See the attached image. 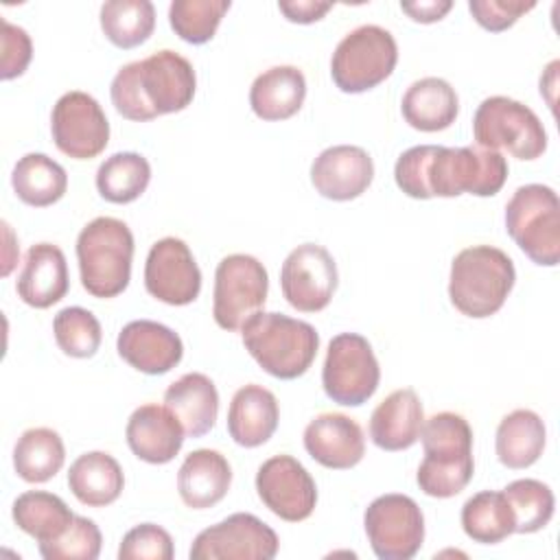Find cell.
<instances>
[{
	"mask_svg": "<svg viewBox=\"0 0 560 560\" xmlns=\"http://www.w3.org/2000/svg\"><path fill=\"white\" fill-rule=\"evenodd\" d=\"M398 188L411 199L492 197L508 179V160L481 147L418 144L400 153L394 166Z\"/></svg>",
	"mask_w": 560,
	"mask_h": 560,
	"instance_id": "obj_1",
	"label": "cell"
},
{
	"mask_svg": "<svg viewBox=\"0 0 560 560\" xmlns=\"http://www.w3.org/2000/svg\"><path fill=\"white\" fill-rule=\"evenodd\" d=\"M424 459L416 481L427 497L448 499L459 494L472 479V429L453 411H440L424 420L420 431Z\"/></svg>",
	"mask_w": 560,
	"mask_h": 560,
	"instance_id": "obj_2",
	"label": "cell"
},
{
	"mask_svg": "<svg viewBox=\"0 0 560 560\" xmlns=\"http://www.w3.org/2000/svg\"><path fill=\"white\" fill-rule=\"evenodd\" d=\"M241 337L254 361L282 381L302 376L319 348V335L308 322L282 313L258 311L243 324Z\"/></svg>",
	"mask_w": 560,
	"mask_h": 560,
	"instance_id": "obj_3",
	"label": "cell"
},
{
	"mask_svg": "<svg viewBox=\"0 0 560 560\" xmlns=\"http://www.w3.org/2000/svg\"><path fill=\"white\" fill-rule=\"evenodd\" d=\"M516 280L512 258L492 245L462 249L451 262L448 298L453 306L475 319L494 315Z\"/></svg>",
	"mask_w": 560,
	"mask_h": 560,
	"instance_id": "obj_4",
	"label": "cell"
},
{
	"mask_svg": "<svg viewBox=\"0 0 560 560\" xmlns=\"http://www.w3.org/2000/svg\"><path fill=\"white\" fill-rule=\"evenodd\" d=\"M133 234L114 217H96L77 238V260L83 289L94 298H116L131 278Z\"/></svg>",
	"mask_w": 560,
	"mask_h": 560,
	"instance_id": "obj_5",
	"label": "cell"
},
{
	"mask_svg": "<svg viewBox=\"0 0 560 560\" xmlns=\"http://www.w3.org/2000/svg\"><path fill=\"white\" fill-rule=\"evenodd\" d=\"M505 230L525 256L540 267L560 260V201L545 184H525L505 206Z\"/></svg>",
	"mask_w": 560,
	"mask_h": 560,
	"instance_id": "obj_6",
	"label": "cell"
},
{
	"mask_svg": "<svg viewBox=\"0 0 560 560\" xmlns=\"http://www.w3.org/2000/svg\"><path fill=\"white\" fill-rule=\"evenodd\" d=\"M398 46L394 35L376 24L350 31L335 48L330 74L346 94H361L383 83L396 68Z\"/></svg>",
	"mask_w": 560,
	"mask_h": 560,
	"instance_id": "obj_7",
	"label": "cell"
},
{
	"mask_svg": "<svg viewBox=\"0 0 560 560\" xmlns=\"http://www.w3.org/2000/svg\"><path fill=\"white\" fill-rule=\"evenodd\" d=\"M472 136L481 149H505L518 160H536L547 149L540 118L523 103L508 96H488L475 112Z\"/></svg>",
	"mask_w": 560,
	"mask_h": 560,
	"instance_id": "obj_8",
	"label": "cell"
},
{
	"mask_svg": "<svg viewBox=\"0 0 560 560\" xmlns=\"http://www.w3.org/2000/svg\"><path fill=\"white\" fill-rule=\"evenodd\" d=\"M381 368L370 341L357 332H341L330 339L322 370L326 396L343 407H359L374 396Z\"/></svg>",
	"mask_w": 560,
	"mask_h": 560,
	"instance_id": "obj_9",
	"label": "cell"
},
{
	"mask_svg": "<svg viewBox=\"0 0 560 560\" xmlns=\"http://www.w3.org/2000/svg\"><path fill=\"white\" fill-rule=\"evenodd\" d=\"M269 278L262 262L249 254H230L221 258L214 271L212 315L219 328L241 330L267 300Z\"/></svg>",
	"mask_w": 560,
	"mask_h": 560,
	"instance_id": "obj_10",
	"label": "cell"
},
{
	"mask_svg": "<svg viewBox=\"0 0 560 560\" xmlns=\"http://www.w3.org/2000/svg\"><path fill=\"white\" fill-rule=\"evenodd\" d=\"M365 534L372 551L381 560H409L424 540V516L407 494H383L363 514Z\"/></svg>",
	"mask_w": 560,
	"mask_h": 560,
	"instance_id": "obj_11",
	"label": "cell"
},
{
	"mask_svg": "<svg viewBox=\"0 0 560 560\" xmlns=\"http://www.w3.org/2000/svg\"><path fill=\"white\" fill-rule=\"evenodd\" d=\"M280 547L278 534L258 516L236 512L197 534L190 560H271Z\"/></svg>",
	"mask_w": 560,
	"mask_h": 560,
	"instance_id": "obj_12",
	"label": "cell"
},
{
	"mask_svg": "<svg viewBox=\"0 0 560 560\" xmlns=\"http://www.w3.org/2000/svg\"><path fill=\"white\" fill-rule=\"evenodd\" d=\"M50 131L55 147L74 160H92L109 142V122L103 107L81 90L66 92L55 103Z\"/></svg>",
	"mask_w": 560,
	"mask_h": 560,
	"instance_id": "obj_13",
	"label": "cell"
},
{
	"mask_svg": "<svg viewBox=\"0 0 560 560\" xmlns=\"http://www.w3.org/2000/svg\"><path fill=\"white\" fill-rule=\"evenodd\" d=\"M337 280L330 252L317 243H302L291 249L280 269L282 295L302 313L324 311L335 295Z\"/></svg>",
	"mask_w": 560,
	"mask_h": 560,
	"instance_id": "obj_14",
	"label": "cell"
},
{
	"mask_svg": "<svg viewBox=\"0 0 560 560\" xmlns=\"http://www.w3.org/2000/svg\"><path fill=\"white\" fill-rule=\"evenodd\" d=\"M260 501L282 521L308 518L317 503V486L308 470L291 455H273L256 472Z\"/></svg>",
	"mask_w": 560,
	"mask_h": 560,
	"instance_id": "obj_15",
	"label": "cell"
},
{
	"mask_svg": "<svg viewBox=\"0 0 560 560\" xmlns=\"http://www.w3.org/2000/svg\"><path fill=\"white\" fill-rule=\"evenodd\" d=\"M147 291L171 306H186L201 291V271L182 238L166 236L151 245L144 262Z\"/></svg>",
	"mask_w": 560,
	"mask_h": 560,
	"instance_id": "obj_16",
	"label": "cell"
},
{
	"mask_svg": "<svg viewBox=\"0 0 560 560\" xmlns=\"http://www.w3.org/2000/svg\"><path fill=\"white\" fill-rule=\"evenodd\" d=\"M138 81L142 96L155 116L186 109L192 103L197 88L192 63L168 48L138 61Z\"/></svg>",
	"mask_w": 560,
	"mask_h": 560,
	"instance_id": "obj_17",
	"label": "cell"
},
{
	"mask_svg": "<svg viewBox=\"0 0 560 560\" xmlns=\"http://www.w3.org/2000/svg\"><path fill=\"white\" fill-rule=\"evenodd\" d=\"M372 179L374 162L365 149L354 144L328 147L311 164L315 190L332 201L357 199L370 188Z\"/></svg>",
	"mask_w": 560,
	"mask_h": 560,
	"instance_id": "obj_18",
	"label": "cell"
},
{
	"mask_svg": "<svg viewBox=\"0 0 560 560\" xmlns=\"http://www.w3.org/2000/svg\"><path fill=\"white\" fill-rule=\"evenodd\" d=\"M116 348L131 368L151 376L171 372L184 357L179 335L151 319H136L122 326Z\"/></svg>",
	"mask_w": 560,
	"mask_h": 560,
	"instance_id": "obj_19",
	"label": "cell"
},
{
	"mask_svg": "<svg viewBox=\"0 0 560 560\" xmlns=\"http://www.w3.org/2000/svg\"><path fill=\"white\" fill-rule=\"evenodd\" d=\"M304 448L322 466L346 470L365 455L361 427L343 413H319L304 429Z\"/></svg>",
	"mask_w": 560,
	"mask_h": 560,
	"instance_id": "obj_20",
	"label": "cell"
},
{
	"mask_svg": "<svg viewBox=\"0 0 560 560\" xmlns=\"http://www.w3.org/2000/svg\"><path fill=\"white\" fill-rule=\"evenodd\" d=\"M184 427L166 405L147 402L138 407L125 429L131 453L147 464L171 462L184 444Z\"/></svg>",
	"mask_w": 560,
	"mask_h": 560,
	"instance_id": "obj_21",
	"label": "cell"
},
{
	"mask_svg": "<svg viewBox=\"0 0 560 560\" xmlns=\"http://www.w3.org/2000/svg\"><path fill=\"white\" fill-rule=\"evenodd\" d=\"M68 262L63 252L52 243H37L26 252L24 267L18 276L15 291L33 308H48L68 293Z\"/></svg>",
	"mask_w": 560,
	"mask_h": 560,
	"instance_id": "obj_22",
	"label": "cell"
},
{
	"mask_svg": "<svg viewBox=\"0 0 560 560\" xmlns=\"http://www.w3.org/2000/svg\"><path fill=\"white\" fill-rule=\"evenodd\" d=\"M424 409L411 387L392 392L370 416V438L383 451H405L420 440Z\"/></svg>",
	"mask_w": 560,
	"mask_h": 560,
	"instance_id": "obj_23",
	"label": "cell"
},
{
	"mask_svg": "<svg viewBox=\"0 0 560 560\" xmlns=\"http://www.w3.org/2000/svg\"><path fill=\"white\" fill-rule=\"evenodd\" d=\"M230 462L212 448H197L186 455L177 470V492L192 510L217 505L230 490Z\"/></svg>",
	"mask_w": 560,
	"mask_h": 560,
	"instance_id": "obj_24",
	"label": "cell"
},
{
	"mask_svg": "<svg viewBox=\"0 0 560 560\" xmlns=\"http://www.w3.org/2000/svg\"><path fill=\"white\" fill-rule=\"evenodd\" d=\"M278 400L262 385H245L236 389L228 409V433L245 448L265 444L278 429Z\"/></svg>",
	"mask_w": 560,
	"mask_h": 560,
	"instance_id": "obj_25",
	"label": "cell"
},
{
	"mask_svg": "<svg viewBox=\"0 0 560 560\" xmlns=\"http://www.w3.org/2000/svg\"><path fill=\"white\" fill-rule=\"evenodd\" d=\"M164 405L182 422L188 438H201L217 422L219 392L206 374L188 372L168 385Z\"/></svg>",
	"mask_w": 560,
	"mask_h": 560,
	"instance_id": "obj_26",
	"label": "cell"
},
{
	"mask_svg": "<svg viewBox=\"0 0 560 560\" xmlns=\"http://www.w3.org/2000/svg\"><path fill=\"white\" fill-rule=\"evenodd\" d=\"M306 98V79L295 66H273L260 72L249 88L252 112L262 120H287Z\"/></svg>",
	"mask_w": 560,
	"mask_h": 560,
	"instance_id": "obj_27",
	"label": "cell"
},
{
	"mask_svg": "<svg viewBox=\"0 0 560 560\" xmlns=\"http://www.w3.org/2000/svg\"><path fill=\"white\" fill-rule=\"evenodd\" d=\"M402 118L418 131H442L451 127L459 112L455 88L440 77L413 81L400 103Z\"/></svg>",
	"mask_w": 560,
	"mask_h": 560,
	"instance_id": "obj_28",
	"label": "cell"
},
{
	"mask_svg": "<svg viewBox=\"0 0 560 560\" xmlns=\"http://www.w3.org/2000/svg\"><path fill=\"white\" fill-rule=\"evenodd\" d=\"M125 486L120 464L105 451L79 455L68 470L70 492L88 508H105L114 503Z\"/></svg>",
	"mask_w": 560,
	"mask_h": 560,
	"instance_id": "obj_29",
	"label": "cell"
},
{
	"mask_svg": "<svg viewBox=\"0 0 560 560\" xmlns=\"http://www.w3.org/2000/svg\"><path fill=\"white\" fill-rule=\"evenodd\" d=\"M547 429L542 418L532 409H514L503 416L497 427V457L512 470L527 468L538 462L545 451Z\"/></svg>",
	"mask_w": 560,
	"mask_h": 560,
	"instance_id": "obj_30",
	"label": "cell"
},
{
	"mask_svg": "<svg viewBox=\"0 0 560 560\" xmlns=\"http://www.w3.org/2000/svg\"><path fill=\"white\" fill-rule=\"evenodd\" d=\"M11 186L26 206L46 208L66 195L68 175L63 166L46 153H26L13 166Z\"/></svg>",
	"mask_w": 560,
	"mask_h": 560,
	"instance_id": "obj_31",
	"label": "cell"
},
{
	"mask_svg": "<svg viewBox=\"0 0 560 560\" xmlns=\"http://www.w3.org/2000/svg\"><path fill=\"white\" fill-rule=\"evenodd\" d=\"M66 462L63 440L48 427L26 429L13 448V468L20 479L28 483H44L52 479Z\"/></svg>",
	"mask_w": 560,
	"mask_h": 560,
	"instance_id": "obj_32",
	"label": "cell"
},
{
	"mask_svg": "<svg viewBox=\"0 0 560 560\" xmlns=\"http://www.w3.org/2000/svg\"><path fill=\"white\" fill-rule=\"evenodd\" d=\"M11 514H13L15 525L24 534L33 536L39 545L52 542L55 538H59L74 518V514L63 503L61 497H57L52 492H44V490L22 492L13 501Z\"/></svg>",
	"mask_w": 560,
	"mask_h": 560,
	"instance_id": "obj_33",
	"label": "cell"
},
{
	"mask_svg": "<svg viewBox=\"0 0 560 560\" xmlns=\"http://www.w3.org/2000/svg\"><path fill=\"white\" fill-rule=\"evenodd\" d=\"M462 527L466 536L481 545H497L514 534V514L503 492L481 490L462 508Z\"/></svg>",
	"mask_w": 560,
	"mask_h": 560,
	"instance_id": "obj_34",
	"label": "cell"
},
{
	"mask_svg": "<svg viewBox=\"0 0 560 560\" xmlns=\"http://www.w3.org/2000/svg\"><path fill=\"white\" fill-rule=\"evenodd\" d=\"M151 182V164L144 155L122 151L109 155L96 171V188L105 201L131 203Z\"/></svg>",
	"mask_w": 560,
	"mask_h": 560,
	"instance_id": "obj_35",
	"label": "cell"
},
{
	"mask_svg": "<svg viewBox=\"0 0 560 560\" xmlns=\"http://www.w3.org/2000/svg\"><path fill=\"white\" fill-rule=\"evenodd\" d=\"M101 28L114 46L136 48L155 28V7L149 0H109L101 7Z\"/></svg>",
	"mask_w": 560,
	"mask_h": 560,
	"instance_id": "obj_36",
	"label": "cell"
},
{
	"mask_svg": "<svg viewBox=\"0 0 560 560\" xmlns=\"http://www.w3.org/2000/svg\"><path fill=\"white\" fill-rule=\"evenodd\" d=\"M501 492L514 514V534H534L551 521L556 499L547 483L538 479H516Z\"/></svg>",
	"mask_w": 560,
	"mask_h": 560,
	"instance_id": "obj_37",
	"label": "cell"
},
{
	"mask_svg": "<svg viewBox=\"0 0 560 560\" xmlns=\"http://www.w3.org/2000/svg\"><path fill=\"white\" fill-rule=\"evenodd\" d=\"M230 7V0H173L168 22L179 39L199 46L214 37Z\"/></svg>",
	"mask_w": 560,
	"mask_h": 560,
	"instance_id": "obj_38",
	"label": "cell"
},
{
	"mask_svg": "<svg viewBox=\"0 0 560 560\" xmlns=\"http://www.w3.org/2000/svg\"><path fill=\"white\" fill-rule=\"evenodd\" d=\"M52 332L61 352L74 359L94 357L103 339L101 322L81 306L61 308L52 319Z\"/></svg>",
	"mask_w": 560,
	"mask_h": 560,
	"instance_id": "obj_39",
	"label": "cell"
},
{
	"mask_svg": "<svg viewBox=\"0 0 560 560\" xmlns=\"http://www.w3.org/2000/svg\"><path fill=\"white\" fill-rule=\"evenodd\" d=\"M101 529L92 518L77 516L68 529L52 542H42L39 553L46 560H96L101 553Z\"/></svg>",
	"mask_w": 560,
	"mask_h": 560,
	"instance_id": "obj_40",
	"label": "cell"
},
{
	"mask_svg": "<svg viewBox=\"0 0 560 560\" xmlns=\"http://www.w3.org/2000/svg\"><path fill=\"white\" fill-rule=\"evenodd\" d=\"M173 553L171 534L155 523L131 527L118 547L120 560H171Z\"/></svg>",
	"mask_w": 560,
	"mask_h": 560,
	"instance_id": "obj_41",
	"label": "cell"
},
{
	"mask_svg": "<svg viewBox=\"0 0 560 560\" xmlns=\"http://www.w3.org/2000/svg\"><path fill=\"white\" fill-rule=\"evenodd\" d=\"M109 94H112V103H114L116 112L122 118L136 120V122L158 118L155 112L147 105V101L142 96L140 81H138V61H131L116 72Z\"/></svg>",
	"mask_w": 560,
	"mask_h": 560,
	"instance_id": "obj_42",
	"label": "cell"
},
{
	"mask_svg": "<svg viewBox=\"0 0 560 560\" xmlns=\"http://www.w3.org/2000/svg\"><path fill=\"white\" fill-rule=\"evenodd\" d=\"M0 24H2L0 77H2V81H11V79L24 74V70L28 68L31 57H33V42L22 26L11 24L9 20H2Z\"/></svg>",
	"mask_w": 560,
	"mask_h": 560,
	"instance_id": "obj_43",
	"label": "cell"
},
{
	"mask_svg": "<svg viewBox=\"0 0 560 560\" xmlns=\"http://www.w3.org/2000/svg\"><path fill=\"white\" fill-rule=\"evenodd\" d=\"M536 2H523V0H470L468 11L472 13L475 22L483 26L486 31L499 33L516 24V20L532 11Z\"/></svg>",
	"mask_w": 560,
	"mask_h": 560,
	"instance_id": "obj_44",
	"label": "cell"
},
{
	"mask_svg": "<svg viewBox=\"0 0 560 560\" xmlns=\"http://www.w3.org/2000/svg\"><path fill=\"white\" fill-rule=\"evenodd\" d=\"M278 9L284 13V18L289 22H298V24H313L317 20H322L332 4L330 2H319V0H293V2H278Z\"/></svg>",
	"mask_w": 560,
	"mask_h": 560,
	"instance_id": "obj_45",
	"label": "cell"
},
{
	"mask_svg": "<svg viewBox=\"0 0 560 560\" xmlns=\"http://www.w3.org/2000/svg\"><path fill=\"white\" fill-rule=\"evenodd\" d=\"M400 9L413 20L422 24H431L442 20L451 9V0H427V2H400Z\"/></svg>",
	"mask_w": 560,
	"mask_h": 560,
	"instance_id": "obj_46",
	"label": "cell"
},
{
	"mask_svg": "<svg viewBox=\"0 0 560 560\" xmlns=\"http://www.w3.org/2000/svg\"><path fill=\"white\" fill-rule=\"evenodd\" d=\"M2 230H4V241H7V247H4V262H2V276H9L13 265H15V256H11V252L20 254L18 252V245L13 243V234H11V228L9 223H2Z\"/></svg>",
	"mask_w": 560,
	"mask_h": 560,
	"instance_id": "obj_47",
	"label": "cell"
}]
</instances>
